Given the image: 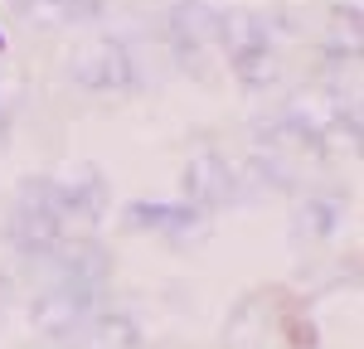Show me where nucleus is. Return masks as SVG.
<instances>
[{
  "instance_id": "1",
  "label": "nucleus",
  "mask_w": 364,
  "mask_h": 349,
  "mask_svg": "<svg viewBox=\"0 0 364 349\" xmlns=\"http://www.w3.org/2000/svg\"><path fill=\"white\" fill-rule=\"evenodd\" d=\"M44 291L34 296L29 306V320L49 335V340H73L92 320V306H97V291H102V253L87 248V243H63L54 257H44Z\"/></svg>"
},
{
  "instance_id": "2",
  "label": "nucleus",
  "mask_w": 364,
  "mask_h": 349,
  "mask_svg": "<svg viewBox=\"0 0 364 349\" xmlns=\"http://www.w3.org/2000/svg\"><path fill=\"white\" fill-rule=\"evenodd\" d=\"M10 238L25 257L44 262L54 257L58 248L68 243L63 233V218H58V204H54V184L49 179H25L20 184V199H15V218H10Z\"/></svg>"
},
{
  "instance_id": "3",
  "label": "nucleus",
  "mask_w": 364,
  "mask_h": 349,
  "mask_svg": "<svg viewBox=\"0 0 364 349\" xmlns=\"http://www.w3.org/2000/svg\"><path fill=\"white\" fill-rule=\"evenodd\" d=\"M63 68H68V83L83 87V92H127V87L136 83V68H132L127 44H117L107 34L73 44V54H68Z\"/></svg>"
},
{
  "instance_id": "4",
  "label": "nucleus",
  "mask_w": 364,
  "mask_h": 349,
  "mask_svg": "<svg viewBox=\"0 0 364 349\" xmlns=\"http://www.w3.org/2000/svg\"><path fill=\"white\" fill-rule=\"evenodd\" d=\"M219 39L228 49V63L243 83H272L277 63L267 54V20L252 10H219Z\"/></svg>"
},
{
  "instance_id": "5",
  "label": "nucleus",
  "mask_w": 364,
  "mask_h": 349,
  "mask_svg": "<svg viewBox=\"0 0 364 349\" xmlns=\"http://www.w3.org/2000/svg\"><path fill=\"white\" fill-rule=\"evenodd\" d=\"M233 170H228L224 155H214V150H199L195 160L185 165V189H190V199L204 204V209H214V204H228L233 199Z\"/></svg>"
},
{
  "instance_id": "6",
  "label": "nucleus",
  "mask_w": 364,
  "mask_h": 349,
  "mask_svg": "<svg viewBox=\"0 0 364 349\" xmlns=\"http://www.w3.org/2000/svg\"><path fill=\"white\" fill-rule=\"evenodd\" d=\"M170 39L180 44V54H199L204 44L219 39V10L204 0H180L170 10Z\"/></svg>"
},
{
  "instance_id": "7",
  "label": "nucleus",
  "mask_w": 364,
  "mask_h": 349,
  "mask_svg": "<svg viewBox=\"0 0 364 349\" xmlns=\"http://www.w3.org/2000/svg\"><path fill=\"white\" fill-rule=\"evenodd\" d=\"M15 15L29 20V25L63 29V25H78V20H97L102 15V0H20Z\"/></svg>"
},
{
  "instance_id": "8",
  "label": "nucleus",
  "mask_w": 364,
  "mask_h": 349,
  "mask_svg": "<svg viewBox=\"0 0 364 349\" xmlns=\"http://www.w3.org/2000/svg\"><path fill=\"white\" fill-rule=\"evenodd\" d=\"M132 223L166 238H190L199 228V214L190 204H132Z\"/></svg>"
},
{
  "instance_id": "9",
  "label": "nucleus",
  "mask_w": 364,
  "mask_h": 349,
  "mask_svg": "<svg viewBox=\"0 0 364 349\" xmlns=\"http://www.w3.org/2000/svg\"><path fill=\"white\" fill-rule=\"evenodd\" d=\"M296 228L311 233V238H326V233L336 228V204H326V199H306L301 209H296Z\"/></svg>"
},
{
  "instance_id": "10",
  "label": "nucleus",
  "mask_w": 364,
  "mask_h": 349,
  "mask_svg": "<svg viewBox=\"0 0 364 349\" xmlns=\"http://www.w3.org/2000/svg\"><path fill=\"white\" fill-rule=\"evenodd\" d=\"M5 301H10V287H5V282H0V311H5Z\"/></svg>"
}]
</instances>
